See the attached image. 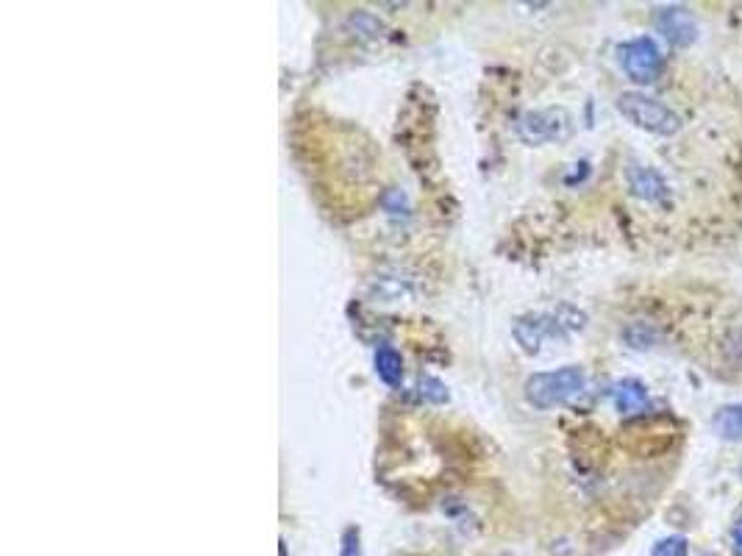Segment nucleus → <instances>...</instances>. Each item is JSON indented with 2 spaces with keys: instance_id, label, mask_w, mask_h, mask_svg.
Segmentation results:
<instances>
[{
  "instance_id": "8",
  "label": "nucleus",
  "mask_w": 742,
  "mask_h": 556,
  "mask_svg": "<svg viewBox=\"0 0 742 556\" xmlns=\"http://www.w3.org/2000/svg\"><path fill=\"white\" fill-rule=\"evenodd\" d=\"M629 184L631 192L642 198V201H662L667 195L665 181L659 178V173L648 170V167H631L629 170Z\"/></svg>"
},
{
  "instance_id": "1",
  "label": "nucleus",
  "mask_w": 742,
  "mask_h": 556,
  "mask_svg": "<svg viewBox=\"0 0 742 556\" xmlns=\"http://www.w3.org/2000/svg\"><path fill=\"white\" fill-rule=\"evenodd\" d=\"M584 384H587V376L576 365L559 367L551 373H534L526 381V401L537 409H554L576 398L584 390Z\"/></svg>"
},
{
  "instance_id": "12",
  "label": "nucleus",
  "mask_w": 742,
  "mask_h": 556,
  "mask_svg": "<svg viewBox=\"0 0 742 556\" xmlns=\"http://www.w3.org/2000/svg\"><path fill=\"white\" fill-rule=\"evenodd\" d=\"M687 551H690L687 537L676 534V537H665V540H659V543L654 545L651 556H687Z\"/></svg>"
},
{
  "instance_id": "13",
  "label": "nucleus",
  "mask_w": 742,
  "mask_h": 556,
  "mask_svg": "<svg viewBox=\"0 0 742 556\" xmlns=\"http://www.w3.org/2000/svg\"><path fill=\"white\" fill-rule=\"evenodd\" d=\"M420 395L431 401V404H442V401H448V390H445V384L437 379H420Z\"/></svg>"
},
{
  "instance_id": "10",
  "label": "nucleus",
  "mask_w": 742,
  "mask_h": 556,
  "mask_svg": "<svg viewBox=\"0 0 742 556\" xmlns=\"http://www.w3.org/2000/svg\"><path fill=\"white\" fill-rule=\"evenodd\" d=\"M712 426L723 440H742V404L723 406L712 420Z\"/></svg>"
},
{
  "instance_id": "11",
  "label": "nucleus",
  "mask_w": 742,
  "mask_h": 556,
  "mask_svg": "<svg viewBox=\"0 0 742 556\" xmlns=\"http://www.w3.org/2000/svg\"><path fill=\"white\" fill-rule=\"evenodd\" d=\"M348 26H351L362 39H378L381 34H384L381 20L373 17L370 12H353L351 17H348Z\"/></svg>"
},
{
  "instance_id": "15",
  "label": "nucleus",
  "mask_w": 742,
  "mask_h": 556,
  "mask_svg": "<svg viewBox=\"0 0 742 556\" xmlns=\"http://www.w3.org/2000/svg\"><path fill=\"white\" fill-rule=\"evenodd\" d=\"M731 554L742 556V520L731 531Z\"/></svg>"
},
{
  "instance_id": "7",
  "label": "nucleus",
  "mask_w": 742,
  "mask_h": 556,
  "mask_svg": "<svg viewBox=\"0 0 742 556\" xmlns=\"http://www.w3.org/2000/svg\"><path fill=\"white\" fill-rule=\"evenodd\" d=\"M612 398H615L617 412H623V415H637L642 409H648V390L634 379L617 381Z\"/></svg>"
},
{
  "instance_id": "2",
  "label": "nucleus",
  "mask_w": 742,
  "mask_h": 556,
  "mask_svg": "<svg viewBox=\"0 0 742 556\" xmlns=\"http://www.w3.org/2000/svg\"><path fill=\"white\" fill-rule=\"evenodd\" d=\"M617 109L634 126L642 128V131H651V134H659V137H673L681 128L679 114L662 101L642 95V92H623L617 98Z\"/></svg>"
},
{
  "instance_id": "4",
  "label": "nucleus",
  "mask_w": 742,
  "mask_h": 556,
  "mask_svg": "<svg viewBox=\"0 0 742 556\" xmlns=\"http://www.w3.org/2000/svg\"><path fill=\"white\" fill-rule=\"evenodd\" d=\"M617 59H620V67L626 70V76L637 84H654L662 73V51L651 37H637L620 45Z\"/></svg>"
},
{
  "instance_id": "9",
  "label": "nucleus",
  "mask_w": 742,
  "mask_h": 556,
  "mask_svg": "<svg viewBox=\"0 0 742 556\" xmlns=\"http://www.w3.org/2000/svg\"><path fill=\"white\" fill-rule=\"evenodd\" d=\"M376 373L378 379L384 381V384H390V387H398L403 379V359L401 354L390 348V345H381L376 351Z\"/></svg>"
},
{
  "instance_id": "14",
  "label": "nucleus",
  "mask_w": 742,
  "mask_h": 556,
  "mask_svg": "<svg viewBox=\"0 0 742 556\" xmlns=\"http://www.w3.org/2000/svg\"><path fill=\"white\" fill-rule=\"evenodd\" d=\"M342 556H362L359 529H348L345 534H342Z\"/></svg>"
},
{
  "instance_id": "3",
  "label": "nucleus",
  "mask_w": 742,
  "mask_h": 556,
  "mask_svg": "<svg viewBox=\"0 0 742 556\" xmlns=\"http://www.w3.org/2000/svg\"><path fill=\"white\" fill-rule=\"evenodd\" d=\"M517 134L529 145H545V142H562L573 134V117L565 109H540V112L523 114L517 123Z\"/></svg>"
},
{
  "instance_id": "6",
  "label": "nucleus",
  "mask_w": 742,
  "mask_h": 556,
  "mask_svg": "<svg viewBox=\"0 0 742 556\" xmlns=\"http://www.w3.org/2000/svg\"><path fill=\"white\" fill-rule=\"evenodd\" d=\"M656 26L665 34V39L676 48H687L695 42V20L684 6H670L662 9L656 17Z\"/></svg>"
},
{
  "instance_id": "5",
  "label": "nucleus",
  "mask_w": 742,
  "mask_h": 556,
  "mask_svg": "<svg viewBox=\"0 0 742 556\" xmlns=\"http://www.w3.org/2000/svg\"><path fill=\"white\" fill-rule=\"evenodd\" d=\"M565 326L559 323V317L548 315H523L515 320V340L526 354H540L542 342L565 337Z\"/></svg>"
}]
</instances>
